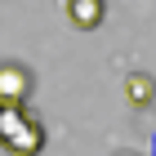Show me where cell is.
<instances>
[{
    "label": "cell",
    "mask_w": 156,
    "mask_h": 156,
    "mask_svg": "<svg viewBox=\"0 0 156 156\" xmlns=\"http://www.w3.org/2000/svg\"><path fill=\"white\" fill-rule=\"evenodd\" d=\"M0 152L9 156L45 152V120L27 98H0Z\"/></svg>",
    "instance_id": "obj_1"
},
{
    "label": "cell",
    "mask_w": 156,
    "mask_h": 156,
    "mask_svg": "<svg viewBox=\"0 0 156 156\" xmlns=\"http://www.w3.org/2000/svg\"><path fill=\"white\" fill-rule=\"evenodd\" d=\"M107 18V5L103 0H67V23L80 27V31H98Z\"/></svg>",
    "instance_id": "obj_2"
},
{
    "label": "cell",
    "mask_w": 156,
    "mask_h": 156,
    "mask_svg": "<svg viewBox=\"0 0 156 156\" xmlns=\"http://www.w3.org/2000/svg\"><path fill=\"white\" fill-rule=\"evenodd\" d=\"M31 94V72L23 62H0V98H27Z\"/></svg>",
    "instance_id": "obj_3"
},
{
    "label": "cell",
    "mask_w": 156,
    "mask_h": 156,
    "mask_svg": "<svg viewBox=\"0 0 156 156\" xmlns=\"http://www.w3.org/2000/svg\"><path fill=\"white\" fill-rule=\"evenodd\" d=\"M152 76H143V72H134V76H125V94H129V103L134 107H147L152 103Z\"/></svg>",
    "instance_id": "obj_4"
},
{
    "label": "cell",
    "mask_w": 156,
    "mask_h": 156,
    "mask_svg": "<svg viewBox=\"0 0 156 156\" xmlns=\"http://www.w3.org/2000/svg\"><path fill=\"white\" fill-rule=\"evenodd\" d=\"M152 156H156V138H152Z\"/></svg>",
    "instance_id": "obj_5"
}]
</instances>
